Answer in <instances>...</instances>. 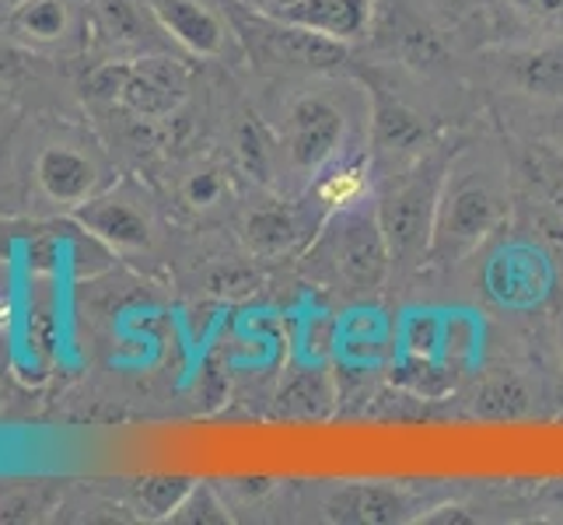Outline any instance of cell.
Here are the masks:
<instances>
[{
	"label": "cell",
	"instance_id": "4fadbf2b",
	"mask_svg": "<svg viewBox=\"0 0 563 525\" xmlns=\"http://www.w3.org/2000/svg\"><path fill=\"white\" fill-rule=\"evenodd\" d=\"M186 77L172 61H137L126 70L120 99L141 116H165L183 99Z\"/></svg>",
	"mask_w": 563,
	"mask_h": 525
},
{
	"label": "cell",
	"instance_id": "3957f363",
	"mask_svg": "<svg viewBox=\"0 0 563 525\" xmlns=\"http://www.w3.org/2000/svg\"><path fill=\"white\" fill-rule=\"evenodd\" d=\"M325 221V249L336 277L354 295H378L388 274H393V249H388L382 228L378 197H364L354 207L329 214Z\"/></svg>",
	"mask_w": 563,
	"mask_h": 525
},
{
	"label": "cell",
	"instance_id": "603a6c76",
	"mask_svg": "<svg viewBox=\"0 0 563 525\" xmlns=\"http://www.w3.org/2000/svg\"><path fill=\"white\" fill-rule=\"evenodd\" d=\"M228 197V179L221 168L213 165H203V168H192L183 183V200L192 207V210H210L218 207L221 200Z\"/></svg>",
	"mask_w": 563,
	"mask_h": 525
},
{
	"label": "cell",
	"instance_id": "f1b7e54d",
	"mask_svg": "<svg viewBox=\"0 0 563 525\" xmlns=\"http://www.w3.org/2000/svg\"><path fill=\"white\" fill-rule=\"evenodd\" d=\"M560 354H563V316H560Z\"/></svg>",
	"mask_w": 563,
	"mask_h": 525
},
{
	"label": "cell",
	"instance_id": "e0dca14e",
	"mask_svg": "<svg viewBox=\"0 0 563 525\" xmlns=\"http://www.w3.org/2000/svg\"><path fill=\"white\" fill-rule=\"evenodd\" d=\"M521 179L539 197V204L563 221V154L547 144H529L521 151Z\"/></svg>",
	"mask_w": 563,
	"mask_h": 525
},
{
	"label": "cell",
	"instance_id": "ffe728a7",
	"mask_svg": "<svg viewBox=\"0 0 563 525\" xmlns=\"http://www.w3.org/2000/svg\"><path fill=\"white\" fill-rule=\"evenodd\" d=\"M88 4H91V14H95V22H99L102 35H109L112 43L137 46L144 39L147 25L133 0H88Z\"/></svg>",
	"mask_w": 563,
	"mask_h": 525
},
{
	"label": "cell",
	"instance_id": "52a82bcc",
	"mask_svg": "<svg viewBox=\"0 0 563 525\" xmlns=\"http://www.w3.org/2000/svg\"><path fill=\"white\" fill-rule=\"evenodd\" d=\"M147 11L162 25V32L176 39L192 56L218 61V56L231 50V39H235L228 18L218 8H210L207 0H147Z\"/></svg>",
	"mask_w": 563,
	"mask_h": 525
},
{
	"label": "cell",
	"instance_id": "d6986e66",
	"mask_svg": "<svg viewBox=\"0 0 563 525\" xmlns=\"http://www.w3.org/2000/svg\"><path fill=\"white\" fill-rule=\"evenodd\" d=\"M235 162L239 168L249 175V179H260V183H269V175H274V165H277V141L269 138V130L260 123V120H242L239 130H235Z\"/></svg>",
	"mask_w": 563,
	"mask_h": 525
},
{
	"label": "cell",
	"instance_id": "44dd1931",
	"mask_svg": "<svg viewBox=\"0 0 563 525\" xmlns=\"http://www.w3.org/2000/svg\"><path fill=\"white\" fill-rule=\"evenodd\" d=\"M192 483L197 480H189V477H144L137 480L133 491H137L141 508L151 518H172V512H176L186 501V494L192 491Z\"/></svg>",
	"mask_w": 563,
	"mask_h": 525
},
{
	"label": "cell",
	"instance_id": "ac0fdd59",
	"mask_svg": "<svg viewBox=\"0 0 563 525\" xmlns=\"http://www.w3.org/2000/svg\"><path fill=\"white\" fill-rule=\"evenodd\" d=\"M388 25H393V50L402 56V61H410L417 67H431L444 56L438 32L427 25L423 18H417L410 11H396Z\"/></svg>",
	"mask_w": 563,
	"mask_h": 525
},
{
	"label": "cell",
	"instance_id": "8992f818",
	"mask_svg": "<svg viewBox=\"0 0 563 525\" xmlns=\"http://www.w3.org/2000/svg\"><path fill=\"white\" fill-rule=\"evenodd\" d=\"M249 8L336 43H357L372 35L382 0H249Z\"/></svg>",
	"mask_w": 563,
	"mask_h": 525
},
{
	"label": "cell",
	"instance_id": "6da1fadb",
	"mask_svg": "<svg viewBox=\"0 0 563 525\" xmlns=\"http://www.w3.org/2000/svg\"><path fill=\"white\" fill-rule=\"evenodd\" d=\"M508 221L504 172L479 151H459L444 168L427 266H459Z\"/></svg>",
	"mask_w": 563,
	"mask_h": 525
},
{
	"label": "cell",
	"instance_id": "7402d4cb",
	"mask_svg": "<svg viewBox=\"0 0 563 525\" xmlns=\"http://www.w3.org/2000/svg\"><path fill=\"white\" fill-rule=\"evenodd\" d=\"M172 522H183V525H224L231 522L228 508L221 504V497L213 494V488L207 483H192V491L186 494V501L172 512Z\"/></svg>",
	"mask_w": 563,
	"mask_h": 525
},
{
	"label": "cell",
	"instance_id": "9c48e42d",
	"mask_svg": "<svg viewBox=\"0 0 563 525\" xmlns=\"http://www.w3.org/2000/svg\"><path fill=\"white\" fill-rule=\"evenodd\" d=\"M367 123H372V147L382 158H396V154L399 158H417L431 144V127L423 123V116L385 88H372Z\"/></svg>",
	"mask_w": 563,
	"mask_h": 525
},
{
	"label": "cell",
	"instance_id": "d4e9b609",
	"mask_svg": "<svg viewBox=\"0 0 563 525\" xmlns=\"http://www.w3.org/2000/svg\"><path fill=\"white\" fill-rule=\"evenodd\" d=\"M521 403H526V393L515 385V382H497V385H487L483 389V396H479V406H483V414H518L521 411Z\"/></svg>",
	"mask_w": 563,
	"mask_h": 525
},
{
	"label": "cell",
	"instance_id": "7c38bea8",
	"mask_svg": "<svg viewBox=\"0 0 563 525\" xmlns=\"http://www.w3.org/2000/svg\"><path fill=\"white\" fill-rule=\"evenodd\" d=\"M242 239L252 256L280 260V256H290V252H298L308 242V221L295 204L269 200V204L245 214Z\"/></svg>",
	"mask_w": 563,
	"mask_h": 525
},
{
	"label": "cell",
	"instance_id": "7a4b0ae2",
	"mask_svg": "<svg viewBox=\"0 0 563 525\" xmlns=\"http://www.w3.org/2000/svg\"><path fill=\"white\" fill-rule=\"evenodd\" d=\"M449 162L452 158H444V154H417V158L378 193V214H382L388 249H393V270L427 266L438 193H441Z\"/></svg>",
	"mask_w": 563,
	"mask_h": 525
},
{
	"label": "cell",
	"instance_id": "484cf974",
	"mask_svg": "<svg viewBox=\"0 0 563 525\" xmlns=\"http://www.w3.org/2000/svg\"><path fill=\"white\" fill-rule=\"evenodd\" d=\"M29 70H32L29 53H22L11 43H0V81H18V77H25Z\"/></svg>",
	"mask_w": 563,
	"mask_h": 525
},
{
	"label": "cell",
	"instance_id": "cb8c5ba5",
	"mask_svg": "<svg viewBox=\"0 0 563 525\" xmlns=\"http://www.w3.org/2000/svg\"><path fill=\"white\" fill-rule=\"evenodd\" d=\"M284 400H287V411L308 417V414H322V406L329 403V393H325L322 375H305L287 389Z\"/></svg>",
	"mask_w": 563,
	"mask_h": 525
},
{
	"label": "cell",
	"instance_id": "8fae6325",
	"mask_svg": "<svg viewBox=\"0 0 563 525\" xmlns=\"http://www.w3.org/2000/svg\"><path fill=\"white\" fill-rule=\"evenodd\" d=\"M74 218L88 236L106 242L109 249L137 252L151 245V218L123 197H91L74 207Z\"/></svg>",
	"mask_w": 563,
	"mask_h": 525
},
{
	"label": "cell",
	"instance_id": "30bf717a",
	"mask_svg": "<svg viewBox=\"0 0 563 525\" xmlns=\"http://www.w3.org/2000/svg\"><path fill=\"white\" fill-rule=\"evenodd\" d=\"M410 497L388 483H343L322 504L325 522L343 525H399L410 522Z\"/></svg>",
	"mask_w": 563,
	"mask_h": 525
},
{
	"label": "cell",
	"instance_id": "2e32d148",
	"mask_svg": "<svg viewBox=\"0 0 563 525\" xmlns=\"http://www.w3.org/2000/svg\"><path fill=\"white\" fill-rule=\"evenodd\" d=\"M11 29L35 46L64 43L74 29L67 0H22L11 14Z\"/></svg>",
	"mask_w": 563,
	"mask_h": 525
},
{
	"label": "cell",
	"instance_id": "5b68a950",
	"mask_svg": "<svg viewBox=\"0 0 563 525\" xmlns=\"http://www.w3.org/2000/svg\"><path fill=\"white\" fill-rule=\"evenodd\" d=\"M556 287V266L550 252L532 239H504L483 266V291L497 308L532 313L547 305Z\"/></svg>",
	"mask_w": 563,
	"mask_h": 525
},
{
	"label": "cell",
	"instance_id": "4316f807",
	"mask_svg": "<svg viewBox=\"0 0 563 525\" xmlns=\"http://www.w3.org/2000/svg\"><path fill=\"white\" fill-rule=\"evenodd\" d=\"M417 522L423 525H476V518L462 508V504H441V508H434L431 515H420Z\"/></svg>",
	"mask_w": 563,
	"mask_h": 525
},
{
	"label": "cell",
	"instance_id": "9a60e30c",
	"mask_svg": "<svg viewBox=\"0 0 563 525\" xmlns=\"http://www.w3.org/2000/svg\"><path fill=\"white\" fill-rule=\"evenodd\" d=\"M367 175H372V158H364V154H343V158H336L333 165H325L319 172L316 200L325 218L367 197V183H372Z\"/></svg>",
	"mask_w": 563,
	"mask_h": 525
},
{
	"label": "cell",
	"instance_id": "ba28073f",
	"mask_svg": "<svg viewBox=\"0 0 563 525\" xmlns=\"http://www.w3.org/2000/svg\"><path fill=\"white\" fill-rule=\"evenodd\" d=\"M35 183L53 204L81 207L85 200L99 197L102 168L91 154L77 151L70 144H49L35 158Z\"/></svg>",
	"mask_w": 563,
	"mask_h": 525
},
{
	"label": "cell",
	"instance_id": "83f0119b",
	"mask_svg": "<svg viewBox=\"0 0 563 525\" xmlns=\"http://www.w3.org/2000/svg\"><path fill=\"white\" fill-rule=\"evenodd\" d=\"M518 11H526L532 18H560L563 14V0H508Z\"/></svg>",
	"mask_w": 563,
	"mask_h": 525
},
{
	"label": "cell",
	"instance_id": "277c9868",
	"mask_svg": "<svg viewBox=\"0 0 563 525\" xmlns=\"http://www.w3.org/2000/svg\"><path fill=\"white\" fill-rule=\"evenodd\" d=\"M351 109L329 91H301L284 109L280 151L284 162L301 175H319L325 165L343 158L351 141Z\"/></svg>",
	"mask_w": 563,
	"mask_h": 525
},
{
	"label": "cell",
	"instance_id": "5bb4252c",
	"mask_svg": "<svg viewBox=\"0 0 563 525\" xmlns=\"http://www.w3.org/2000/svg\"><path fill=\"white\" fill-rule=\"evenodd\" d=\"M500 70L518 91L532 95V99H563V43L515 50L504 56Z\"/></svg>",
	"mask_w": 563,
	"mask_h": 525
}]
</instances>
